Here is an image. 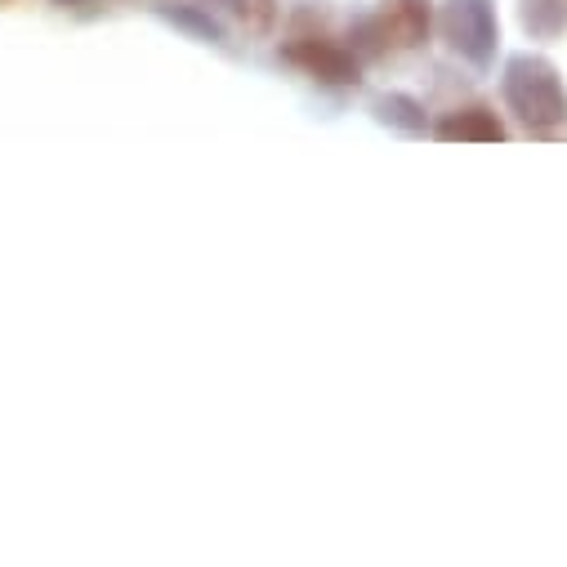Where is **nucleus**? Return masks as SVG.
Segmentation results:
<instances>
[{"label":"nucleus","instance_id":"6e6552de","mask_svg":"<svg viewBox=\"0 0 567 567\" xmlns=\"http://www.w3.org/2000/svg\"><path fill=\"white\" fill-rule=\"evenodd\" d=\"M233 19L246 37H268L277 28V0H233Z\"/></svg>","mask_w":567,"mask_h":567},{"label":"nucleus","instance_id":"1a4fd4ad","mask_svg":"<svg viewBox=\"0 0 567 567\" xmlns=\"http://www.w3.org/2000/svg\"><path fill=\"white\" fill-rule=\"evenodd\" d=\"M162 14H166L171 23H179V28H188V32H197L202 41H224V32H219V23H215L210 14H202V10H188V6H162Z\"/></svg>","mask_w":567,"mask_h":567},{"label":"nucleus","instance_id":"9d476101","mask_svg":"<svg viewBox=\"0 0 567 567\" xmlns=\"http://www.w3.org/2000/svg\"><path fill=\"white\" fill-rule=\"evenodd\" d=\"M59 6H81V0H59Z\"/></svg>","mask_w":567,"mask_h":567},{"label":"nucleus","instance_id":"39448f33","mask_svg":"<svg viewBox=\"0 0 567 567\" xmlns=\"http://www.w3.org/2000/svg\"><path fill=\"white\" fill-rule=\"evenodd\" d=\"M434 134L443 138V144H501V138H505V121L492 107L474 103V107H461V112L443 116Z\"/></svg>","mask_w":567,"mask_h":567},{"label":"nucleus","instance_id":"20e7f679","mask_svg":"<svg viewBox=\"0 0 567 567\" xmlns=\"http://www.w3.org/2000/svg\"><path fill=\"white\" fill-rule=\"evenodd\" d=\"M371 19L389 50H420L434 32V0H380Z\"/></svg>","mask_w":567,"mask_h":567},{"label":"nucleus","instance_id":"f257e3e1","mask_svg":"<svg viewBox=\"0 0 567 567\" xmlns=\"http://www.w3.org/2000/svg\"><path fill=\"white\" fill-rule=\"evenodd\" d=\"M501 94H505V107L532 134H554L567 125V85H563L558 68L536 54H518L505 63Z\"/></svg>","mask_w":567,"mask_h":567},{"label":"nucleus","instance_id":"f03ea898","mask_svg":"<svg viewBox=\"0 0 567 567\" xmlns=\"http://www.w3.org/2000/svg\"><path fill=\"white\" fill-rule=\"evenodd\" d=\"M439 32L461 59L487 63L496 54V41H501L496 6L492 0H447V6L439 10Z\"/></svg>","mask_w":567,"mask_h":567},{"label":"nucleus","instance_id":"7ed1b4c3","mask_svg":"<svg viewBox=\"0 0 567 567\" xmlns=\"http://www.w3.org/2000/svg\"><path fill=\"white\" fill-rule=\"evenodd\" d=\"M281 59L291 68H300L305 76L322 81V85H358L362 81V59L358 50L327 41V37H296L291 45H281Z\"/></svg>","mask_w":567,"mask_h":567},{"label":"nucleus","instance_id":"0eeeda50","mask_svg":"<svg viewBox=\"0 0 567 567\" xmlns=\"http://www.w3.org/2000/svg\"><path fill=\"white\" fill-rule=\"evenodd\" d=\"M375 116L389 121V125H398V130H406V134H424V130H430V121H424V107L415 99H406V94H384L375 103Z\"/></svg>","mask_w":567,"mask_h":567},{"label":"nucleus","instance_id":"423d86ee","mask_svg":"<svg viewBox=\"0 0 567 567\" xmlns=\"http://www.w3.org/2000/svg\"><path fill=\"white\" fill-rule=\"evenodd\" d=\"M518 23L532 41H558L567 32V0H518Z\"/></svg>","mask_w":567,"mask_h":567}]
</instances>
